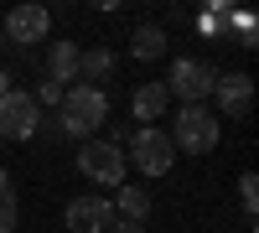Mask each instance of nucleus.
<instances>
[{"label":"nucleus","instance_id":"f257e3e1","mask_svg":"<svg viewBox=\"0 0 259 233\" xmlns=\"http://www.w3.org/2000/svg\"><path fill=\"white\" fill-rule=\"evenodd\" d=\"M104 119H109V99H104V88L78 83V88L62 94V130H68L73 140H89Z\"/></svg>","mask_w":259,"mask_h":233},{"label":"nucleus","instance_id":"f03ea898","mask_svg":"<svg viewBox=\"0 0 259 233\" xmlns=\"http://www.w3.org/2000/svg\"><path fill=\"white\" fill-rule=\"evenodd\" d=\"M212 145H218V119H212L202 104H182V114H177V135H171V151L207 156Z\"/></svg>","mask_w":259,"mask_h":233},{"label":"nucleus","instance_id":"7ed1b4c3","mask_svg":"<svg viewBox=\"0 0 259 233\" xmlns=\"http://www.w3.org/2000/svg\"><path fill=\"white\" fill-rule=\"evenodd\" d=\"M78 166H83V176H94L104 187H124V151H119V140H83L78 145Z\"/></svg>","mask_w":259,"mask_h":233},{"label":"nucleus","instance_id":"20e7f679","mask_svg":"<svg viewBox=\"0 0 259 233\" xmlns=\"http://www.w3.org/2000/svg\"><path fill=\"white\" fill-rule=\"evenodd\" d=\"M36 124H41V104L31 94L11 88L6 99H0V140H31Z\"/></svg>","mask_w":259,"mask_h":233},{"label":"nucleus","instance_id":"39448f33","mask_svg":"<svg viewBox=\"0 0 259 233\" xmlns=\"http://www.w3.org/2000/svg\"><path fill=\"white\" fill-rule=\"evenodd\" d=\"M212 83H218V73H212L207 62H197V57H182V62H171L166 94H182V104H202V99L212 94Z\"/></svg>","mask_w":259,"mask_h":233},{"label":"nucleus","instance_id":"423d86ee","mask_svg":"<svg viewBox=\"0 0 259 233\" xmlns=\"http://www.w3.org/2000/svg\"><path fill=\"white\" fill-rule=\"evenodd\" d=\"M47 26H52L47 6H16L6 16V47H31V41L47 36Z\"/></svg>","mask_w":259,"mask_h":233},{"label":"nucleus","instance_id":"0eeeda50","mask_svg":"<svg viewBox=\"0 0 259 233\" xmlns=\"http://www.w3.org/2000/svg\"><path fill=\"white\" fill-rule=\"evenodd\" d=\"M171 161H177V151H171V135H161V130H145L135 135V166L145 176H166L171 171Z\"/></svg>","mask_w":259,"mask_h":233},{"label":"nucleus","instance_id":"6e6552de","mask_svg":"<svg viewBox=\"0 0 259 233\" xmlns=\"http://www.w3.org/2000/svg\"><path fill=\"white\" fill-rule=\"evenodd\" d=\"M109 223H114V202H104V197H73L68 202L73 233H109Z\"/></svg>","mask_w":259,"mask_h":233},{"label":"nucleus","instance_id":"1a4fd4ad","mask_svg":"<svg viewBox=\"0 0 259 233\" xmlns=\"http://www.w3.org/2000/svg\"><path fill=\"white\" fill-rule=\"evenodd\" d=\"M212 94H218V104L228 114H249V104H254V78L249 73H223L218 83H212Z\"/></svg>","mask_w":259,"mask_h":233},{"label":"nucleus","instance_id":"9d476101","mask_svg":"<svg viewBox=\"0 0 259 233\" xmlns=\"http://www.w3.org/2000/svg\"><path fill=\"white\" fill-rule=\"evenodd\" d=\"M161 109H166V83H140L135 99H130V114L150 124V119H161Z\"/></svg>","mask_w":259,"mask_h":233},{"label":"nucleus","instance_id":"9b49d317","mask_svg":"<svg viewBox=\"0 0 259 233\" xmlns=\"http://www.w3.org/2000/svg\"><path fill=\"white\" fill-rule=\"evenodd\" d=\"M119 218L124 223H145L150 218V197L140 192V187H119Z\"/></svg>","mask_w":259,"mask_h":233},{"label":"nucleus","instance_id":"f8f14e48","mask_svg":"<svg viewBox=\"0 0 259 233\" xmlns=\"http://www.w3.org/2000/svg\"><path fill=\"white\" fill-rule=\"evenodd\" d=\"M130 52H135L140 62L161 57V52H166V31H161V26H140V31H135V41H130Z\"/></svg>","mask_w":259,"mask_h":233},{"label":"nucleus","instance_id":"ddd939ff","mask_svg":"<svg viewBox=\"0 0 259 233\" xmlns=\"http://www.w3.org/2000/svg\"><path fill=\"white\" fill-rule=\"evenodd\" d=\"M78 73V47H73V41H57V47H52V83H68Z\"/></svg>","mask_w":259,"mask_h":233},{"label":"nucleus","instance_id":"4468645a","mask_svg":"<svg viewBox=\"0 0 259 233\" xmlns=\"http://www.w3.org/2000/svg\"><path fill=\"white\" fill-rule=\"evenodd\" d=\"M16 218H21V207H16V192H11L6 166H0V233H16Z\"/></svg>","mask_w":259,"mask_h":233},{"label":"nucleus","instance_id":"2eb2a0df","mask_svg":"<svg viewBox=\"0 0 259 233\" xmlns=\"http://www.w3.org/2000/svg\"><path fill=\"white\" fill-rule=\"evenodd\" d=\"M114 68V52L109 47H99V52H78V73H89V78H104Z\"/></svg>","mask_w":259,"mask_h":233},{"label":"nucleus","instance_id":"dca6fc26","mask_svg":"<svg viewBox=\"0 0 259 233\" xmlns=\"http://www.w3.org/2000/svg\"><path fill=\"white\" fill-rule=\"evenodd\" d=\"M31 99H36V104H62V83H52V78H47V83H41Z\"/></svg>","mask_w":259,"mask_h":233},{"label":"nucleus","instance_id":"f3484780","mask_svg":"<svg viewBox=\"0 0 259 233\" xmlns=\"http://www.w3.org/2000/svg\"><path fill=\"white\" fill-rule=\"evenodd\" d=\"M239 197H244V207H249V213L259 207V181H254V176H244V181H239Z\"/></svg>","mask_w":259,"mask_h":233},{"label":"nucleus","instance_id":"a211bd4d","mask_svg":"<svg viewBox=\"0 0 259 233\" xmlns=\"http://www.w3.org/2000/svg\"><path fill=\"white\" fill-rule=\"evenodd\" d=\"M109 228H114V233H145V223H124V218H114Z\"/></svg>","mask_w":259,"mask_h":233},{"label":"nucleus","instance_id":"6ab92c4d","mask_svg":"<svg viewBox=\"0 0 259 233\" xmlns=\"http://www.w3.org/2000/svg\"><path fill=\"white\" fill-rule=\"evenodd\" d=\"M6 94H11V73L0 68V99H6Z\"/></svg>","mask_w":259,"mask_h":233}]
</instances>
